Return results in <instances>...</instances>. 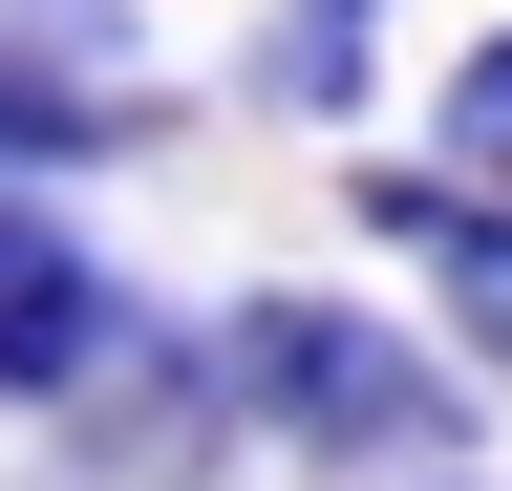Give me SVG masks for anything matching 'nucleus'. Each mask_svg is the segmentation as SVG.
<instances>
[{"instance_id":"1","label":"nucleus","mask_w":512,"mask_h":491,"mask_svg":"<svg viewBox=\"0 0 512 491\" xmlns=\"http://www.w3.org/2000/svg\"><path fill=\"white\" fill-rule=\"evenodd\" d=\"M214 406L235 427H278V449L320 470H448L470 449V406H491V363L470 342H427V321H363V299H299V278H256L235 321H214Z\"/></svg>"},{"instance_id":"2","label":"nucleus","mask_w":512,"mask_h":491,"mask_svg":"<svg viewBox=\"0 0 512 491\" xmlns=\"http://www.w3.org/2000/svg\"><path fill=\"white\" fill-rule=\"evenodd\" d=\"M150 129H171V86H150L128 0H0V171L22 193H64V171H107Z\"/></svg>"},{"instance_id":"3","label":"nucleus","mask_w":512,"mask_h":491,"mask_svg":"<svg viewBox=\"0 0 512 491\" xmlns=\"http://www.w3.org/2000/svg\"><path fill=\"white\" fill-rule=\"evenodd\" d=\"M107 363H128V278L64 235V193L0 171V406H86Z\"/></svg>"},{"instance_id":"4","label":"nucleus","mask_w":512,"mask_h":491,"mask_svg":"<svg viewBox=\"0 0 512 491\" xmlns=\"http://www.w3.org/2000/svg\"><path fill=\"white\" fill-rule=\"evenodd\" d=\"M427 171L470 193V235H448V257H512V22L448 43V86H427Z\"/></svg>"},{"instance_id":"5","label":"nucleus","mask_w":512,"mask_h":491,"mask_svg":"<svg viewBox=\"0 0 512 491\" xmlns=\"http://www.w3.org/2000/svg\"><path fill=\"white\" fill-rule=\"evenodd\" d=\"M363 65H384V0H278L256 22V107H299V129H342Z\"/></svg>"},{"instance_id":"6","label":"nucleus","mask_w":512,"mask_h":491,"mask_svg":"<svg viewBox=\"0 0 512 491\" xmlns=\"http://www.w3.org/2000/svg\"><path fill=\"white\" fill-rule=\"evenodd\" d=\"M448 342H470L491 385H512V257H448Z\"/></svg>"},{"instance_id":"7","label":"nucleus","mask_w":512,"mask_h":491,"mask_svg":"<svg viewBox=\"0 0 512 491\" xmlns=\"http://www.w3.org/2000/svg\"><path fill=\"white\" fill-rule=\"evenodd\" d=\"M427 491H491V470H427Z\"/></svg>"}]
</instances>
